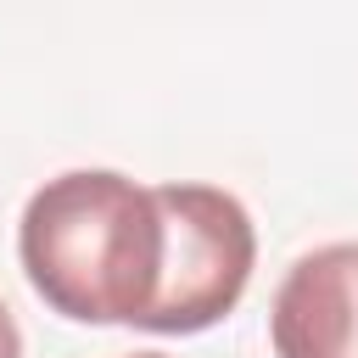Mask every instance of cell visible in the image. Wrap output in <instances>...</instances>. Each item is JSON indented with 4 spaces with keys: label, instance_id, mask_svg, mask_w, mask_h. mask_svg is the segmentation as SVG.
<instances>
[{
    "label": "cell",
    "instance_id": "cell-1",
    "mask_svg": "<svg viewBox=\"0 0 358 358\" xmlns=\"http://www.w3.org/2000/svg\"><path fill=\"white\" fill-rule=\"evenodd\" d=\"M17 257L34 296L73 324L145 319L162 274L157 185L112 168H73L45 179L17 224Z\"/></svg>",
    "mask_w": 358,
    "mask_h": 358
},
{
    "label": "cell",
    "instance_id": "cell-2",
    "mask_svg": "<svg viewBox=\"0 0 358 358\" xmlns=\"http://www.w3.org/2000/svg\"><path fill=\"white\" fill-rule=\"evenodd\" d=\"M157 213H162V274L140 330L151 336L213 330L246 296L257 263L252 213L218 185H157Z\"/></svg>",
    "mask_w": 358,
    "mask_h": 358
},
{
    "label": "cell",
    "instance_id": "cell-3",
    "mask_svg": "<svg viewBox=\"0 0 358 358\" xmlns=\"http://www.w3.org/2000/svg\"><path fill=\"white\" fill-rule=\"evenodd\" d=\"M274 358H358V241L296 257L268 308Z\"/></svg>",
    "mask_w": 358,
    "mask_h": 358
},
{
    "label": "cell",
    "instance_id": "cell-4",
    "mask_svg": "<svg viewBox=\"0 0 358 358\" xmlns=\"http://www.w3.org/2000/svg\"><path fill=\"white\" fill-rule=\"evenodd\" d=\"M0 358H22V330H17L6 302H0Z\"/></svg>",
    "mask_w": 358,
    "mask_h": 358
},
{
    "label": "cell",
    "instance_id": "cell-5",
    "mask_svg": "<svg viewBox=\"0 0 358 358\" xmlns=\"http://www.w3.org/2000/svg\"><path fill=\"white\" fill-rule=\"evenodd\" d=\"M129 358H168V352H129Z\"/></svg>",
    "mask_w": 358,
    "mask_h": 358
}]
</instances>
